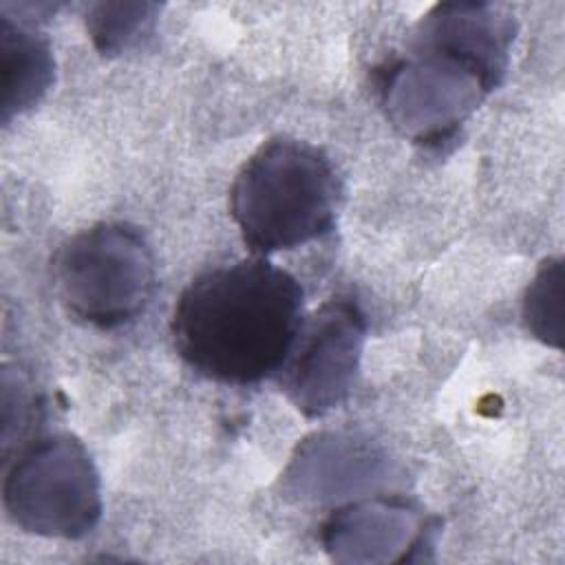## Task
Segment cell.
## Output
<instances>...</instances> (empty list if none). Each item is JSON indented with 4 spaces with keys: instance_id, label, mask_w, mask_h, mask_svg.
I'll return each instance as SVG.
<instances>
[{
    "instance_id": "obj_3",
    "label": "cell",
    "mask_w": 565,
    "mask_h": 565,
    "mask_svg": "<svg viewBox=\"0 0 565 565\" xmlns=\"http://www.w3.org/2000/svg\"><path fill=\"white\" fill-rule=\"evenodd\" d=\"M340 183L331 159L302 139L265 141L236 172L230 212L243 243L258 256L291 249L327 234Z\"/></svg>"
},
{
    "instance_id": "obj_8",
    "label": "cell",
    "mask_w": 565,
    "mask_h": 565,
    "mask_svg": "<svg viewBox=\"0 0 565 565\" xmlns=\"http://www.w3.org/2000/svg\"><path fill=\"white\" fill-rule=\"evenodd\" d=\"M0 121L31 110L51 88L55 77L53 49L46 35L24 20L13 22L0 13Z\"/></svg>"
},
{
    "instance_id": "obj_6",
    "label": "cell",
    "mask_w": 565,
    "mask_h": 565,
    "mask_svg": "<svg viewBox=\"0 0 565 565\" xmlns=\"http://www.w3.org/2000/svg\"><path fill=\"white\" fill-rule=\"evenodd\" d=\"M366 340V316L349 296L327 300L302 320L278 371L287 399L305 417H322L351 393Z\"/></svg>"
},
{
    "instance_id": "obj_10",
    "label": "cell",
    "mask_w": 565,
    "mask_h": 565,
    "mask_svg": "<svg viewBox=\"0 0 565 565\" xmlns=\"http://www.w3.org/2000/svg\"><path fill=\"white\" fill-rule=\"evenodd\" d=\"M565 313V267L563 258H547L536 269L523 296V324L525 329L554 349L563 347V318Z\"/></svg>"
},
{
    "instance_id": "obj_1",
    "label": "cell",
    "mask_w": 565,
    "mask_h": 565,
    "mask_svg": "<svg viewBox=\"0 0 565 565\" xmlns=\"http://www.w3.org/2000/svg\"><path fill=\"white\" fill-rule=\"evenodd\" d=\"M305 291L285 269L256 256L194 276L170 331L199 375L247 386L280 371L302 327Z\"/></svg>"
},
{
    "instance_id": "obj_9",
    "label": "cell",
    "mask_w": 565,
    "mask_h": 565,
    "mask_svg": "<svg viewBox=\"0 0 565 565\" xmlns=\"http://www.w3.org/2000/svg\"><path fill=\"white\" fill-rule=\"evenodd\" d=\"M159 4L154 2H93L86 7V31L95 49L115 57L152 33Z\"/></svg>"
},
{
    "instance_id": "obj_7",
    "label": "cell",
    "mask_w": 565,
    "mask_h": 565,
    "mask_svg": "<svg viewBox=\"0 0 565 565\" xmlns=\"http://www.w3.org/2000/svg\"><path fill=\"white\" fill-rule=\"evenodd\" d=\"M439 519L406 497L377 494L333 510L320 527L327 554L338 563H404L435 545Z\"/></svg>"
},
{
    "instance_id": "obj_4",
    "label": "cell",
    "mask_w": 565,
    "mask_h": 565,
    "mask_svg": "<svg viewBox=\"0 0 565 565\" xmlns=\"http://www.w3.org/2000/svg\"><path fill=\"white\" fill-rule=\"evenodd\" d=\"M53 282L73 318L110 331L135 322L152 302L157 260L135 225L104 221L60 245Z\"/></svg>"
},
{
    "instance_id": "obj_2",
    "label": "cell",
    "mask_w": 565,
    "mask_h": 565,
    "mask_svg": "<svg viewBox=\"0 0 565 565\" xmlns=\"http://www.w3.org/2000/svg\"><path fill=\"white\" fill-rule=\"evenodd\" d=\"M505 71V64L415 26L404 55L371 71V86L397 132L426 148H439L503 82Z\"/></svg>"
},
{
    "instance_id": "obj_5",
    "label": "cell",
    "mask_w": 565,
    "mask_h": 565,
    "mask_svg": "<svg viewBox=\"0 0 565 565\" xmlns=\"http://www.w3.org/2000/svg\"><path fill=\"white\" fill-rule=\"evenodd\" d=\"M9 521L35 536L84 539L102 519V483L86 446L68 435H38L18 448L2 479Z\"/></svg>"
}]
</instances>
